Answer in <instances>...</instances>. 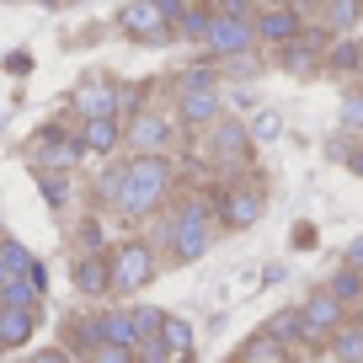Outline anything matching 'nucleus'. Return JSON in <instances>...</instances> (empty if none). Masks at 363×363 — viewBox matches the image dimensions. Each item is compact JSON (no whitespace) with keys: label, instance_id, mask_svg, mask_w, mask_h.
Masks as SVG:
<instances>
[{"label":"nucleus","instance_id":"obj_1","mask_svg":"<svg viewBox=\"0 0 363 363\" xmlns=\"http://www.w3.org/2000/svg\"><path fill=\"white\" fill-rule=\"evenodd\" d=\"M171 193V166L166 155H134L123 166V187H118V214L128 225H139L145 214H155L160 198Z\"/></svg>","mask_w":363,"mask_h":363},{"label":"nucleus","instance_id":"obj_2","mask_svg":"<svg viewBox=\"0 0 363 363\" xmlns=\"http://www.w3.org/2000/svg\"><path fill=\"white\" fill-rule=\"evenodd\" d=\"M187 0H128L118 6V33L139 38V43H160L171 33V22H182Z\"/></svg>","mask_w":363,"mask_h":363},{"label":"nucleus","instance_id":"obj_3","mask_svg":"<svg viewBox=\"0 0 363 363\" xmlns=\"http://www.w3.org/2000/svg\"><path fill=\"white\" fill-rule=\"evenodd\" d=\"M107 267H113V294H139L155 278V246L150 240H123L118 251H107Z\"/></svg>","mask_w":363,"mask_h":363},{"label":"nucleus","instance_id":"obj_4","mask_svg":"<svg viewBox=\"0 0 363 363\" xmlns=\"http://www.w3.org/2000/svg\"><path fill=\"white\" fill-rule=\"evenodd\" d=\"M208 225H203V198H187V203L177 208V219H171V257L177 262H203L208 251Z\"/></svg>","mask_w":363,"mask_h":363},{"label":"nucleus","instance_id":"obj_5","mask_svg":"<svg viewBox=\"0 0 363 363\" xmlns=\"http://www.w3.org/2000/svg\"><path fill=\"white\" fill-rule=\"evenodd\" d=\"M342 326H347V320H342V305L331 294H310L305 305H299V342H331Z\"/></svg>","mask_w":363,"mask_h":363},{"label":"nucleus","instance_id":"obj_6","mask_svg":"<svg viewBox=\"0 0 363 363\" xmlns=\"http://www.w3.org/2000/svg\"><path fill=\"white\" fill-rule=\"evenodd\" d=\"M80 155H86V150H80L75 134H65V128H43V134H38V150H33V166L38 171H65V166H75Z\"/></svg>","mask_w":363,"mask_h":363},{"label":"nucleus","instance_id":"obj_7","mask_svg":"<svg viewBox=\"0 0 363 363\" xmlns=\"http://www.w3.org/2000/svg\"><path fill=\"white\" fill-rule=\"evenodd\" d=\"M208 155H214L225 171H240V166H246V155H251L246 123H214V134H208Z\"/></svg>","mask_w":363,"mask_h":363},{"label":"nucleus","instance_id":"obj_8","mask_svg":"<svg viewBox=\"0 0 363 363\" xmlns=\"http://www.w3.org/2000/svg\"><path fill=\"white\" fill-rule=\"evenodd\" d=\"M123 139H128V150L134 155H166V145H171V123L160 113H139L134 123L123 128Z\"/></svg>","mask_w":363,"mask_h":363},{"label":"nucleus","instance_id":"obj_9","mask_svg":"<svg viewBox=\"0 0 363 363\" xmlns=\"http://www.w3.org/2000/svg\"><path fill=\"white\" fill-rule=\"evenodd\" d=\"M251 38H257V27H251V22H235V16H219V11H214V22H208L203 43L214 48V54L235 59V54H246V48H251Z\"/></svg>","mask_w":363,"mask_h":363},{"label":"nucleus","instance_id":"obj_10","mask_svg":"<svg viewBox=\"0 0 363 363\" xmlns=\"http://www.w3.org/2000/svg\"><path fill=\"white\" fill-rule=\"evenodd\" d=\"M219 219H225L230 230H251L262 219V193L257 187H225V193H219Z\"/></svg>","mask_w":363,"mask_h":363},{"label":"nucleus","instance_id":"obj_11","mask_svg":"<svg viewBox=\"0 0 363 363\" xmlns=\"http://www.w3.org/2000/svg\"><path fill=\"white\" fill-rule=\"evenodd\" d=\"M284 69L289 75H310V69L326 65V33H299L294 43H284Z\"/></svg>","mask_w":363,"mask_h":363},{"label":"nucleus","instance_id":"obj_12","mask_svg":"<svg viewBox=\"0 0 363 363\" xmlns=\"http://www.w3.org/2000/svg\"><path fill=\"white\" fill-rule=\"evenodd\" d=\"M69 278H75L80 294H113V267H107V251H80L75 262H69Z\"/></svg>","mask_w":363,"mask_h":363},{"label":"nucleus","instance_id":"obj_13","mask_svg":"<svg viewBox=\"0 0 363 363\" xmlns=\"http://www.w3.org/2000/svg\"><path fill=\"white\" fill-rule=\"evenodd\" d=\"M251 27H257L262 43L284 48V43H294V38H299V11H294V6H267V11H262Z\"/></svg>","mask_w":363,"mask_h":363},{"label":"nucleus","instance_id":"obj_14","mask_svg":"<svg viewBox=\"0 0 363 363\" xmlns=\"http://www.w3.org/2000/svg\"><path fill=\"white\" fill-rule=\"evenodd\" d=\"M75 107L86 113V123H91V118H118V86L102 80V75H91L86 86L75 91Z\"/></svg>","mask_w":363,"mask_h":363},{"label":"nucleus","instance_id":"obj_15","mask_svg":"<svg viewBox=\"0 0 363 363\" xmlns=\"http://www.w3.org/2000/svg\"><path fill=\"white\" fill-rule=\"evenodd\" d=\"M177 102H182V123H193V128H203V123H214V118H219V91L214 86L177 91Z\"/></svg>","mask_w":363,"mask_h":363},{"label":"nucleus","instance_id":"obj_16","mask_svg":"<svg viewBox=\"0 0 363 363\" xmlns=\"http://www.w3.org/2000/svg\"><path fill=\"white\" fill-rule=\"evenodd\" d=\"M33 326H38V310H0V352L33 342Z\"/></svg>","mask_w":363,"mask_h":363},{"label":"nucleus","instance_id":"obj_17","mask_svg":"<svg viewBox=\"0 0 363 363\" xmlns=\"http://www.w3.org/2000/svg\"><path fill=\"white\" fill-rule=\"evenodd\" d=\"M118 139H123L118 118H91V123L80 128V150H91V155H113Z\"/></svg>","mask_w":363,"mask_h":363},{"label":"nucleus","instance_id":"obj_18","mask_svg":"<svg viewBox=\"0 0 363 363\" xmlns=\"http://www.w3.org/2000/svg\"><path fill=\"white\" fill-rule=\"evenodd\" d=\"M96 320H102V347H128V352L139 347V331H134V315H128V310H107V315H96Z\"/></svg>","mask_w":363,"mask_h":363},{"label":"nucleus","instance_id":"obj_19","mask_svg":"<svg viewBox=\"0 0 363 363\" xmlns=\"http://www.w3.org/2000/svg\"><path fill=\"white\" fill-rule=\"evenodd\" d=\"M160 342H166L171 363H182L187 352H193V326H187L182 315H166V320H160Z\"/></svg>","mask_w":363,"mask_h":363},{"label":"nucleus","instance_id":"obj_20","mask_svg":"<svg viewBox=\"0 0 363 363\" xmlns=\"http://www.w3.org/2000/svg\"><path fill=\"white\" fill-rule=\"evenodd\" d=\"M33 267H38V257L22 246V240H11V235L0 240V272H6V278H27Z\"/></svg>","mask_w":363,"mask_h":363},{"label":"nucleus","instance_id":"obj_21","mask_svg":"<svg viewBox=\"0 0 363 363\" xmlns=\"http://www.w3.org/2000/svg\"><path fill=\"white\" fill-rule=\"evenodd\" d=\"M326 294L337 299V305H352V299H363V272L342 262V267L331 272V289H326Z\"/></svg>","mask_w":363,"mask_h":363},{"label":"nucleus","instance_id":"obj_22","mask_svg":"<svg viewBox=\"0 0 363 363\" xmlns=\"http://www.w3.org/2000/svg\"><path fill=\"white\" fill-rule=\"evenodd\" d=\"M69 347H75V352H102V320H96V315L69 320Z\"/></svg>","mask_w":363,"mask_h":363},{"label":"nucleus","instance_id":"obj_23","mask_svg":"<svg viewBox=\"0 0 363 363\" xmlns=\"http://www.w3.org/2000/svg\"><path fill=\"white\" fill-rule=\"evenodd\" d=\"M358 16H363V0H331V6H326V27H331V33H352Z\"/></svg>","mask_w":363,"mask_h":363},{"label":"nucleus","instance_id":"obj_24","mask_svg":"<svg viewBox=\"0 0 363 363\" xmlns=\"http://www.w3.org/2000/svg\"><path fill=\"white\" fill-rule=\"evenodd\" d=\"M358 54H363V38H342V43H331L326 65L337 69V75H352V69H358Z\"/></svg>","mask_w":363,"mask_h":363},{"label":"nucleus","instance_id":"obj_25","mask_svg":"<svg viewBox=\"0 0 363 363\" xmlns=\"http://www.w3.org/2000/svg\"><path fill=\"white\" fill-rule=\"evenodd\" d=\"M331 347H337V363H363V326H342Z\"/></svg>","mask_w":363,"mask_h":363},{"label":"nucleus","instance_id":"obj_26","mask_svg":"<svg viewBox=\"0 0 363 363\" xmlns=\"http://www.w3.org/2000/svg\"><path fill=\"white\" fill-rule=\"evenodd\" d=\"M262 337H272L278 347H284V342H299V310H278V315L267 320V331H262Z\"/></svg>","mask_w":363,"mask_h":363},{"label":"nucleus","instance_id":"obj_27","mask_svg":"<svg viewBox=\"0 0 363 363\" xmlns=\"http://www.w3.org/2000/svg\"><path fill=\"white\" fill-rule=\"evenodd\" d=\"M240 363H284V347H278L272 337H251L246 352H240Z\"/></svg>","mask_w":363,"mask_h":363},{"label":"nucleus","instance_id":"obj_28","mask_svg":"<svg viewBox=\"0 0 363 363\" xmlns=\"http://www.w3.org/2000/svg\"><path fill=\"white\" fill-rule=\"evenodd\" d=\"M38 182H43V198H48V203H65V198H69V177H65V171H43V177H38Z\"/></svg>","mask_w":363,"mask_h":363},{"label":"nucleus","instance_id":"obj_29","mask_svg":"<svg viewBox=\"0 0 363 363\" xmlns=\"http://www.w3.org/2000/svg\"><path fill=\"white\" fill-rule=\"evenodd\" d=\"M128 315H134V331H139V337H160V320H166V315H160L155 305H139V310H128Z\"/></svg>","mask_w":363,"mask_h":363},{"label":"nucleus","instance_id":"obj_30","mask_svg":"<svg viewBox=\"0 0 363 363\" xmlns=\"http://www.w3.org/2000/svg\"><path fill=\"white\" fill-rule=\"evenodd\" d=\"M208 22H214V11H203V6H187V11H182V33L187 38H203Z\"/></svg>","mask_w":363,"mask_h":363},{"label":"nucleus","instance_id":"obj_31","mask_svg":"<svg viewBox=\"0 0 363 363\" xmlns=\"http://www.w3.org/2000/svg\"><path fill=\"white\" fill-rule=\"evenodd\" d=\"M342 128H347V134H363V91H352L347 102H342Z\"/></svg>","mask_w":363,"mask_h":363},{"label":"nucleus","instance_id":"obj_32","mask_svg":"<svg viewBox=\"0 0 363 363\" xmlns=\"http://www.w3.org/2000/svg\"><path fill=\"white\" fill-rule=\"evenodd\" d=\"M134 358L139 363H171V352H166V342H160V337H139Z\"/></svg>","mask_w":363,"mask_h":363},{"label":"nucleus","instance_id":"obj_33","mask_svg":"<svg viewBox=\"0 0 363 363\" xmlns=\"http://www.w3.org/2000/svg\"><path fill=\"white\" fill-rule=\"evenodd\" d=\"M278 128H284V118H278V113H257V123H251L246 134H251V139H262V145H267V139H278Z\"/></svg>","mask_w":363,"mask_h":363},{"label":"nucleus","instance_id":"obj_34","mask_svg":"<svg viewBox=\"0 0 363 363\" xmlns=\"http://www.w3.org/2000/svg\"><path fill=\"white\" fill-rule=\"evenodd\" d=\"M80 246H86V257L102 246V225H96V219H86V225H80Z\"/></svg>","mask_w":363,"mask_h":363},{"label":"nucleus","instance_id":"obj_35","mask_svg":"<svg viewBox=\"0 0 363 363\" xmlns=\"http://www.w3.org/2000/svg\"><path fill=\"white\" fill-rule=\"evenodd\" d=\"M96 363H134V352H128V347H102Z\"/></svg>","mask_w":363,"mask_h":363},{"label":"nucleus","instance_id":"obj_36","mask_svg":"<svg viewBox=\"0 0 363 363\" xmlns=\"http://www.w3.org/2000/svg\"><path fill=\"white\" fill-rule=\"evenodd\" d=\"M33 363H75L65 347H43V352H33Z\"/></svg>","mask_w":363,"mask_h":363},{"label":"nucleus","instance_id":"obj_37","mask_svg":"<svg viewBox=\"0 0 363 363\" xmlns=\"http://www.w3.org/2000/svg\"><path fill=\"white\" fill-rule=\"evenodd\" d=\"M347 267H358V272H363V235L347 246Z\"/></svg>","mask_w":363,"mask_h":363},{"label":"nucleus","instance_id":"obj_38","mask_svg":"<svg viewBox=\"0 0 363 363\" xmlns=\"http://www.w3.org/2000/svg\"><path fill=\"white\" fill-rule=\"evenodd\" d=\"M43 6H69V0H43Z\"/></svg>","mask_w":363,"mask_h":363},{"label":"nucleus","instance_id":"obj_39","mask_svg":"<svg viewBox=\"0 0 363 363\" xmlns=\"http://www.w3.org/2000/svg\"><path fill=\"white\" fill-rule=\"evenodd\" d=\"M358 75H363V54H358Z\"/></svg>","mask_w":363,"mask_h":363}]
</instances>
